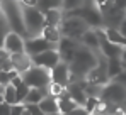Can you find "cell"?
<instances>
[{
  "mask_svg": "<svg viewBox=\"0 0 126 115\" xmlns=\"http://www.w3.org/2000/svg\"><path fill=\"white\" fill-rule=\"evenodd\" d=\"M99 59H101L99 54L92 53L90 49H87L85 46L80 44V47L77 49L75 58H73V61L70 64V73L77 78L79 81H85L87 75L99 64Z\"/></svg>",
  "mask_w": 126,
  "mask_h": 115,
  "instance_id": "6da1fadb",
  "label": "cell"
},
{
  "mask_svg": "<svg viewBox=\"0 0 126 115\" xmlns=\"http://www.w3.org/2000/svg\"><path fill=\"white\" fill-rule=\"evenodd\" d=\"M0 7L7 17V22L10 25V31L27 39V31H26V24H24V12H22L21 2H14V0H5L0 2Z\"/></svg>",
  "mask_w": 126,
  "mask_h": 115,
  "instance_id": "7a4b0ae2",
  "label": "cell"
},
{
  "mask_svg": "<svg viewBox=\"0 0 126 115\" xmlns=\"http://www.w3.org/2000/svg\"><path fill=\"white\" fill-rule=\"evenodd\" d=\"M65 17H79L90 27V29H104V17L97 9V2H85L84 5L73 12L65 14Z\"/></svg>",
  "mask_w": 126,
  "mask_h": 115,
  "instance_id": "3957f363",
  "label": "cell"
},
{
  "mask_svg": "<svg viewBox=\"0 0 126 115\" xmlns=\"http://www.w3.org/2000/svg\"><path fill=\"white\" fill-rule=\"evenodd\" d=\"M22 5V12H24V24H26V31H27V39L39 37L43 34V29L46 27V19L44 14L38 10V7H26Z\"/></svg>",
  "mask_w": 126,
  "mask_h": 115,
  "instance_id": "277c9868",
  "label": "cell"
},
{
  "mask_svg": "<svg viewBox=\"0 0 126 115\" xmlns=\"http://www.w3.org/2000/svg\"><path fill=\"white\" fill-rule=\"evenodd\" d=\"M24 83L29 88H38V90H46L51 85V71L39 68V66H32L27 73L22 75Z\"/></svg>",
  "mask_w": 126,
  "mask_h": 115,
  "instance_id": "5b68a950",
  "label": "cell"
},
{
  "mask_svg": "<svg viewBox=\"0 0 126 115\" xmlns=\"http://www.w3.org/2000/svg\"><path fill=\"white\" fill-rule=\"evenodd\" d=\"M60 31H62L63 37H70L80 42V39L85 36V32L90 31V27L79 17H65L60 25Z\"/></svg>",
  "mask_w": 126,
  "mask_h": 115,
  "instance_id": "8992f818",
  "label": "cell"
},
{
  "mask_svg": "<svg viewBox=\"0 0 126 115\" xmlns=\"http://www.w3.org/2000/svg\"><path fill=\"white\" fill-rule=\"evenodd\" d=\"M85 81L89 85H95V86H106L107 83H111V78L107 75V59L102 54H101V59H99V64L87 75Z\"/></svg>",
  "mask_w": 126,
  "mask_h": 115,
  "instance_id": "52a82bcc",
  "label": "cell"
},
{
  "mask_svg": "<svg viewBox=\"0 0 126 115\" xmlns=\"http://www.w3.org/2000/svg\"><path fill=\"white\" fill-rule=\"evenodd\" d=\"M101 100L107 103H114V105H123V102L126 100V88L118 85L116 81H111L102 88Z\"/></svg>",
  "mask_w": 126,
  "mask_h": 115,
  "instance_id": "ba28073f",
  "label": "cell"
},
{
  "mask_svg": "<svg viewBox=\"0 0 126 115\" xmlns=\"http://www.w3.org/2000/svg\"><path fill=\"white\" fill-rule=\"evenodd\" d=\"M53 49H58V46L48 42L43 36L34 37V39H26V53L31 58L38 56V54H43V53H46V51H53Z\"/></svg>",
  "mask_w": 126,
  "mask_h": 115,
  "instance_id": "9c48e42d",
  "label": "cell"
},
{
  "mask_svg": "<svg viewBox=\"0 0 126 115\" xmlns=\"http://www.w3.org/2000/svg\"><path fill=\"white\" fill-rule=\"evenodd\" d=\"M60 63H62V56H60L58 49L46 51V53H43V54L32 56V64H34V66H39V68H44V69H48V71H51L53 68H56Z\"/></svg>",
  "mask_w": 126,
  "mask_h": 115,
  "instance_id": "30bf717a",
  "label": "cell"
},
{
  "mask_svg": "<svg viewBox=\"0 0 126 115\" xmlns=\"http://www.w3.org/2000/svg\"><path fill=\"white\" fill-rule=\"evenodd\" d=\"M80 47V42L79 41H73L70 37H63L58 44V53L62 56V61L66 63V64H72L73 58H75V53L77 49Z\"/></svg>",
  "mask_w": 126,
  "mask_h": 115,
  "instance_id": "8fae6325",
  "label": "cell"
},
{
  "mask_svg": "<svg viewBox=\"0 0 126 115\" xmlns=\"http://www.w3.org/2000/svg\"><path fill=\"white\" fill-rule=\"evenodd\" d=\"M3 49L12 56V54H21L26 53V39L16 34V32H10L7 39H5V44H3Z\"/></svg>",
  "mask_w": 126,
  "mask_h": 115,
  "instance_id": "7c38bea8",
  "label": "cell"
},
{
  "mask_svg": "<svg viewBox=\"0 0 126 115\" xmlns=\"http://www.w3.org/2000/svg\"><path fill=\"white\" fill-rule=\"evenodd\" d=\"M10 63H12V68L14 71H17L19 75L27 73L34 64H32V58L29 56L27 53H21V54H12L10 56Z\"/></svg>",
  "mask_w": 126,
  "mask_h": 115,
  "instance_id": "4fadbf2b",
  "label": "cell"
},
{
  "mask_svg": "<svg viewBox=\"0 0 126 115\" xmlns=\"http://www.w3.org/2000/svg\"><path fill=\"white\" fill-rule=\"evenodd\" d=\"M66 92L70 98L79 105V107H85V102H87V93H85V81H79V83H70L66 86Z\"/></svg>",
  "mask_w": 126,
  "mask_h": 115,
  "instance_id": "5bb4252c",
  "label": "cell"
},
{
  "mask_svg": "<svg viewBox=\"0 0 126 115\" xmlns=\"http://www.w3.org/2000/svg\"><path fill=\"white\" fill-rule=\"evenodd\" d=\"M51 83L62 85V86H68L70 85V64L66 63H60L56 68L51 69Z\"/></svg>",
  "mask_w": 126,
  "mask_h": 115,
  "instance_id": "9a60e30c",
  "label": "cell"
},
{
  "mask_svg": "<svg viewBox=\"0 0 126 115\" xmlns=\"http://www.w3.org/2000/svg\"><path fill=\"white\" fill-rule=\"evenodd\" d=\"M80 44H82V46H85L87 49H90L92 53H95V54H99V53H101L99 36H97V32H95L94 29H90L89 32H85V36L80 39Z\"/></svg>",
  "mask_w": 126,
  "mask_h": 115,
  "instance_id": "2e32d148",
  "label": "cell"
},
{
  "mask_svg": "<svg viewBox=\"0 0 126 115\" xmlns=\"http://www.w3.org/2000/svg\"><path fill=\"white\" fill-rule=\"evenodd\" d=\"M43 37L46 39L48 42H51V44H60V41L63 39V34L62 31H60V27H53V25H46L44 29H43Z\"/></svg>",
  "mask_w": 126,
  "mask_h": 115,
  "instance_id": "e0dca14e",
  "label": "cell"
},
{
  "mask_svg": "<svg viewBox=\"0 0 126 115\" xmlns=\"http://www.w3.org/2000/svg\"><path fill=\"white\" fill-rule=\"evenodd\" d=\"M39 108L43 110L44 115H58L60 114V108H58V100L53 98V96H46L39 103Z\"/></svg>",
  "mask_w": 126,
  "mask_h": 115,
  "instance_id": "ac0fdd59",
  "label": "cell"
},
{
  "mask_svg": "<svg viewBox=\"0 0 126 115\" xmlns=\"http://www.w3.org/2000/svg\"><path fill=\"white\" fill-rule=\"evenodd\" d=\"M79 105L70 98L68 95V92L62 96V98H58V108H60V115H70L75 108H77Z\"/></svg>",
  "mask_w": 126,
  "mask_h": 115,
  "instance_id": "d6986e66",
  "label": "cell"
},
{
  "mask_svg": "<svg viewBox=\"0 0 126 115\" xmlns=\"http://www.w3.org/2000/svg\"><path fill=\"white\" fill-rule=\"evenodd\" d=\"M44 19H46V25L60 27V25H62V22H63V19H65L63 9H55V10L46 12V14H44Z\"/></svg>",
  "mask_w": 126,
  "mask_h": 115,
  "instance_id": "ffe728a7",
  "label": "cell"
},
{
  "mask_svg": "<svg viewBox=\"0 0 126 115\" xmlns=\"http://www.w3.org/2000/svg\"><path fill=\"white\" fill-rule=\"evenodd\" d=\"M104 34L109 42L116 44V46H121V47H126V37L118 31V29H111V27H106Z\"/></svg>",
  "mask_w": 126,
  "mask_h": 115,
  "instance_id": "44dd1931",
  "label": "cell"
},
{
  "mask_svg": "<svg viewBox=\"0 0 126 115\" xmlns=\"http://www.w3.org/2000/svg\"><path fill=\"white\" fill-rule=\"evenodd\" d=\"M123 71H125V68H123L121 59H107V75L111 78V81L116 76H119Z\"/></svg>",
  "mask_w": 126,
  "mask_h": 115,
  "instance_id": "7402d4cb",
  "label": "cell"
},
{
  "mask_svg": "<svg viewBox=\"0 0 126 115\" xmlns=\"http://www.w3.org/2000/svg\"><path fill=\"white\" fill-rule=\"evenodd\" d=\"M10 32H12V31H10V25H9L7 17H5V14H3V10H2V7H0V49H3L5 39H7V36H9Z\"/></svg>",
  "mask_w": 126,
  "mask_h": 115,
  "instance_id": "603a6c76",
  "label": "cell"
},
{
  "mask_svg": "<svg viewBox=\"0 0 126 115\" xmlns=\"http://www.w3.org/2000/svg\"><path fill=\"white\" fill-rule=\"evenodd\" d=\"M63 7V0H38V10L46 14L49 10L55 9H62Z\"/></svg>",
  "mask_w": 126,
  "mask_h": 115,
  "instance_id": "cb8c5ba5",
  "label": "cell"
},
{
  "mask_svg": "<svg viewBox=\"0 0 126 115\" xmlns=\"http://www.w3.org/2000/svg\"><path fill=\"white\" fill-rule=\"evenodd\" d=\"M3 102H5V103H9V105H17V90H16L12 85H9V86L5 88Z\"/></svg>",
  "mask_w": 126,
  "mask_h": 115,
  "instance_id": "d4e9b609",
  "label": "cell"
},
{
  "mask_svg": "<svg viewBox=\"0 0 126 115\" xmlns=\"http://www.w3.org/2000/svg\"><path fill=\"white\" fill-rule=\"evenodd\" d=\"M99 103H101V98L89 96L87 102H85V110H87L90 115H94V114H95V110H97V107H99Z\"/></svg>",
  "mask_w": 126,
  "mask_h": 115,
  "instance_id": "484cf974",
  "label": "cell"
},
{
  "mask_svg": "<svg viewBox=\"0 0 126 115\" xmlns=\"http://www.w3.org/2000/svg\"><path fill=\"white\" fill-rule=\"evenodd\" d=\"M16 90H17V103H24L26 98H27V95H29V92H31V88H29L26 83H22L21 86H17Z\"/></svg>",
  "mask_w": 126,
  "mask_h": 115,
  "instance_id": "4316f807",
  "label": "cell"
},
{
  "mask_svg": "<svg viewBox=\"0 0 126 115\" xmlns=\"http://www.w3.org/2000/svg\"><path fill=\"white\" fill-rule=\"evenodd\" d=\"M9 85H10V76H9V73H5V71H0V86L7 88Z\"/></svg>",
  "mask_w": 126,
  "mask_h": 115,
  "instance_id": "83f0119b",
  "label": "cell"
},
{
  "mask_svg": "<svg viewBox=\"0 0 126 115\" xmlns=\"http://www.w3.org/2000/svg\"><path fill=\"white\" fill-rule=\"evenodd\" d=\"M24 112H26V105L17 103V105H12V114L10 115H24Z\"/></svg>",
  "mask_w": 126,
  "mask_h": 115,
  "instance_id": "f1b7e54d",
  "label": "cell"
},
{
  "mask_svg": "<svg viewBox=\"0 0 126 115\" xmlns=\"http://www.w3.org/2000/svg\"><path fill=\"white\" fill-rule=\"evenodd\" d=\"M26 108L31 112V115H44L43 110L39 108V105H26Z\"/></svg>",
  "mask_w": 126,
  "mask_h": 115,
  "instance_id": "f546056e",
  "label": "cell"
},
{
  "mask_svg": "<svg viewBox=\"0 0 126 115\" xmlns=\"http://www.w3.org/2000/svg\"><path fill=\"white\" fill-rule=\"evenodd\" d=\"M12 114V105H9V103H2L0 105V115H10Z\"/></svg>",
  "mask_w": 126,
  "mask_h": 115,
  "instance_id": "4dcf8cb0",
  "label": "cell"
},
{
  "mask_svg": "<svg viewBox=\"0 0 126 115\" xmlns=\"http://www.w3.org/2000/svg\"><path fill=\"white\" fill-rule=\"evenodd\" d=\"M112 81H116L118 85H121V86H125V88H126V69L123 71V73H121V75H119V76L114 78Z\"/></svg>",
  "mask_w": 126,
  "mask_h": 115,
  "instance_id": "1f68e13d",
  "label": "cell"
},
{
  "mask_svg": "<svg viewBox=\"0 0 126 115\" xmlns=\"http://www.w3.org/2000/svg\"><path fill=\"white\" fill-rule=\"evenodd\" d=\"M70 115H90V114L85 110V107H77V108H75Z\"/></svg>",
  "mask_w": 126,
  "mask_h": 115,
  "instance_id": "d6a6232c",
  "label": "cell"
},
{
  "mask_svg": "<svg viewBox=\"0 0 126 115\" xmlns=\"http://www.w3.org/2000/svg\"><path fill=\"white\" fill-rule=\"evenodd\" d=\"M118 31H119V32H121V34L126 37V19L121 22V25H119V29H118Z\"/></svg>",
  "mask_w": 126,
  "mask_h": 115,
  "instance_id": "836d02e7",
  "label": "cell"
},
{
  "mask_svg": "<svg viewBox=\"0 0 126 115\" xmlns=\"http://www.w3.org/2000/svg\"><path fill=\"white\" fill-rule=\"evenodd\" d=\"M121 108H123V110H125V112H126V100H125V102H123V105H121Z\"/></svg>",
  "mask_w": 126,
  "mask_h": 115,
  "instance_id": "e575fe53",
  "label": "cell"
}]
</instances>
